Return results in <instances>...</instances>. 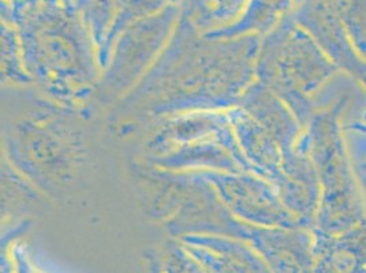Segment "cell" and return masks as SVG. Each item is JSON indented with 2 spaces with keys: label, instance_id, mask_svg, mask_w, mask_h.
<instances>
[{
  "label": "cell",
  "instance_id": "obj_21",
  "mask_svg": "<svg viewBox=\"0 0 366 273\" xmlns=\"http://www.w3.org/2000/svg\"><path fill=\"white\" fill-rule=\"evenodd\" d=\"M51 1H61V0H51Z\"/></svg>",
  "mask_w": 366,
  "mask_h": 273
},
{
  "label": "cell",
  "instance_id": "obj_4",
  "mask_svg": "<svg viewBox=\"0 0 366 273\" xmlns=\"http://www.w3.org/2000/svg\"><path fill=\"white\" fill-rule=\"evenodd\" d=\"M339 71L309 31L290 14L261 39L256 81L290 108L306 129L316 114L312 94Z\"/></svg>",
  "mask_w": 366,
  "mask_h": 273
},
{
  "label": "cell",
  "instance_id": "obj_17",
  "mask_svg": "<svg viewBox=\"0 0 366 273\" xmlns=\"http://www.w3.org/2000/svg\"><path fill=\"white\" fill-rule=\"evenodd\" d=\"M295 0H247L244 11L226 26L204 31L209 39H235L249 34L267 36L292 11Z\"/></svg>",
  "mask_w": 366,
  "mask_h": 273
},
{
  "label": "cell",
  "instance_id": "obj_18",
  "mask_svg": "<svg viewBox=\"0 0 366 273\" xmlns=\"http://www.w3.org/2000/svg\"><path fill=\"white\" fill-rule=\"evenodd\" d=\"M1 82L4 86H29L33 85L31 76L26 73L21 46L16 29L1 21Z\"/></svg>",
  "mask_w": 366,
  "mask_h": 273
},
{
  "label": "cell",
  "instance_id": "obj_10",
  "mask_svg": "<svg viewBox=\"0 0 366 273\" xmlns=\"http://www.w3.org/2000/svg\"><path fill=\"white\" fill-rule=\"evenodd\" d=\"M175 1L182 0H73V7L91 33L103 71L124 29Z\"/></svg>",
  "mask_w": 366,
  "mask_h": 273
},
{
  "label": "cell",
  "instance_id": "obj_2",
  "mask_svg": "<svg viewBox=\"0 0 366 273\" xmlns=\"http://www.w3.org/2000/svg\"><path fill=\"white\" fill-rule=\"evenodd\" d=\"M1 21L16 29L25 70L46 97L81 111L97 96V49L73 4L1 0Z\"/></svg>",
  "mask_w": 366,
  "mask_h": 273
},
{
  "label": "cell",
  "instance_id": "obj_16",
  "mask_svg": "<svg viewBox=\"0 0 366 273\" xmlns=\"http://www.w3.org/2000/svg\"><path fill=\"white\" fill-rule=\"evenodd\" d=\"M312 234L315 273H366V223L342 234Z\"/></svg>",
  "mask_w": 366,
  "mask_h": 273
},
{
  "label": "cell",
  "instance_id": "obj_12",
  "mask_svg": "<svg viewBox=\"0 0 366 273\" xmlns=\"http://www.w3.org/2000/svg\"><path fill=\"white\" fill-rule=\"evenodd\" d=\"M244 241L264 258L272 273H315V239L309 228L249 224Z\"/></svg>",
  "mask_w": 366,
  "mask_h": 273
},
{
  "label": "cell",
  "instance_id": "obj_13",
  "mask_svg": "<svg viewBox=\"0 0 366 273\" xmlns=\"http://www.w3.org/2000/svg\"><path fill=\"white\" fill-rule=\"evenodd\" d=\"M205 273H272L249 243L227 235L190 234L179 238Z\"/></svg>",
  "mask_w": 366,
  "mask_h": 273
},
{
  "label": "cell",
  "instance_id": "obj_20",
  "mask_svg": "<svg viewBox=\"0 0 366 273\" xmlns=\"http://www.w3.org/2000/svg\"><path fill=\"white\" fill-rule=\"evenodd\" d=\"M214 0H182L183 11H186L202 31H211Z\"/></svg>",
  "mask_w": 366,
  "mask_h": 273
},
{
  "label": "cell",
  "instance_id": "obj_1",
  "mask_svg": "<svg viewBox=\"0 0 366 273\" xmlns=\"http://www.w3.org/2000/svg\"><path fill=\"white\" fill-rule=\"evenodd\" d=\"M261 39H209L182 9L163 52L123 97V111L156 118L229 111L256 81Z\"/></svg>",
  "mask_w": 366,
  "mask_h": 273
},
{
  "label": "cell",
  "instance_id": "obj_5",
  "mask_svg": "<svg viewBox=\"0 0 366 273\" xmlns=\"http://www.w3.org/2000/svg\"><path fill=\"white\" fill-rule=\"evenodd\" d=\"M153 167L171 172H252L227 111H196L163 118L147 142Z\"/></svg>",
  "mask_w": 366,
  "mask_h": 273
},
{
  "label": "cell",
  "instance_id": "obj_6",
  "mask_svg": "<svg viewBox=\"0 0 366 273\" xmlns=\"http://www.w3.org/2000/svg\"><path fill=\"white\" fill-rule=\"evenodd\" d=\"M346 99L313 115L300 142L309 153L320 183V202L313 228L342 234L366 223L365 205L355 182L340 127Z\"/></svg>",
  "mask_w": 366,
  "mask_h": 273
},
{
  "label": "cell",
  "instance_id": "obj_7",
  "mask_svg": "<svg viewBox=\"0 0 366 273\" xmlns=\"http://www.w3.org/2000/svg\"><path fill=\"white\" fill-rule=\"evenodd\" d=\"M157 169V168H156ZM163 183L156 213L172 235L209 234L244 239L249 224L238 220L216 194L214 187L197 171H156Z\"/></svg>",
  "mask_w": 366,
  "mask_h": 273
},
{
  "label": "cell",
  "instance_id": "obj_9",
  "mask_svg": "<svg viewBox=\"0 0 366 273\" xmlns=\"http://www.w3.org/2000/svg\"><path fill=\"white\" fill-rule=\"evenodd\" d=\"M238 220L257 227L307 228L283 204L276 189L253 172L197 171ZM310 229V228H309Z\"/></svg>",
  "mask_w": 366,
  "mask_h": 273
},
{
  "label": "cell",
  "instance_id": "obj_8",
  "mask_svg": "<svg viewBox=\"0 0 366 273\" xmlns=\"http://www.w3.org/2000/svg\"><path fill=\"white\" fill-rule=\"evenodd\" d=\"M181 13L182 1H175L122 31L102 73L97 99H123L137 85L167 46Z\"/></svg>",
  "mask_w": 366,
  "mask_h": 273
},
{
  "label": "cell",
  "instance_id": "obj_14",
  "mask_svg": "<svg viewBox=\"0 0 366 273\" xmlns=\"http://www.w3.org/2000/svg\"><path fill=\"white\" fill-rule=\"evenodd\" d=\"M227 115L252 172L268 181L277 192L285 181V153L279 142L241 106L231 108Z\"/></svg>",
  "mask_w": 366,
  "mask_h": 273
},
{
  "label": "cell",
  "instance_id": "obj_11",
  "mask_svg": "<svg viewBox=\"0 0 366 273\" xmlns=\"http://www.w3.org/2000/svg\"><path fill=\"white\" fill-rule=\"evenodd\" d=\"M292 16L339 70L343 69L366 88V61L358 54L345 26L325 0H302L292 10Z\"/></svg>",
  "mask_w": 366,
  "mask_h": 273
},
{
  "label": "cell",
  "instance_id": "obj_19",
  "mask_svg": "<svg viewBox=\"0 0 366 273\" xmlns=\"http://www.w3.org/2000/svg\"><path fill=\"white\" fill-rule=\"evenodd\" d=\"M247 0H214L212 3V28H222L234 22L244 11Z\"/></svg>",
  "mask_w": 366,
  "mask_h": 273
},
{
  "label": "cell",
  "instance_id": "obj_3",
  "mask_svg": "<svg viewBox=\"0 0 366 273\" xmlns=\"http://www.w3.org/2000/svg\"><path fill=\"white\" fill-rule=\"evenodd\" d=\"M14 115L4 112L3 144L10 166L48 196L76 186L86 163V142L76 109L24 94Z\"/></svg>",
  "mask_w": 366,
  "mask_h": 273
},
{
  "label": "cell",
  "instance_id": "obj_15",
  "mask_svg": "<svg viewBox=\"0 0 366 273\" xmlns=\"http://www.w3.org/2000/svg\"><path fill=\"white\" fill-rule=\"evenodd\" d=\"M237 106H241L274 136L285 153V159L295 151L297 142L305 129L274 91L254 81L244 91Z\"/></svg>",
  "mask_w": 366,
  "mask_h": 273
}]
</instances>
